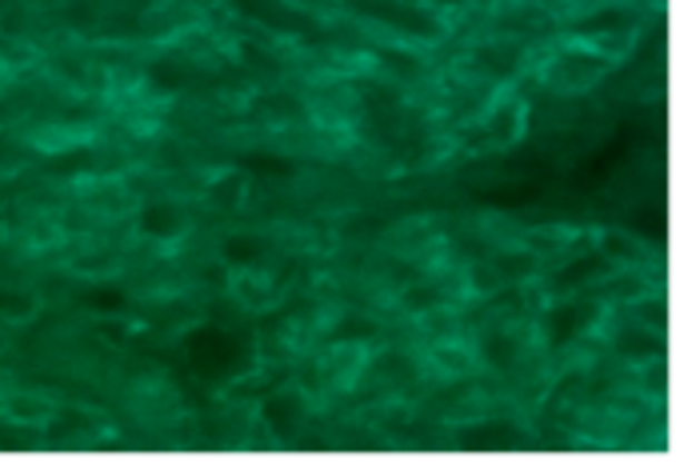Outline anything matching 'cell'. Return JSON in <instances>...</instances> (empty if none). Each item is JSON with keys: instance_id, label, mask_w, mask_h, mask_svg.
<instances>
[{"instance_id": "cell-1", "label": "cell", "mask_w": 684, "mask_h": 468, "mask_svg": "<svg viewBox=\"0 0 684 468\" xmlns=\"http://www.w3.org/2000/svg\"><path fill=\"white\" fill-rule=\"evenodd\" d=\"M185 357H189V369L205 380H228L240 372V360H245V345H240L232 332L217 329V325H200L185 337Z\"/></svg>"}, {"instance_id": "cell-2", "label": "cell", "mask_w": 684, "mask_h": 468, "mask_svg": "<svg viewBox=\"0 0 684 468\" xmlns=\"http://www.w3.org/2000/svg\"><path fill=\"white\" fill-rule=\"evenodd\" d=\"M353 9H357L360 17L388 24L393 32H405V37H417V40H437L440 29H445L428 9L405 4V0H353Z\"/></svg>"}, {"instance_id": "cell-3", "label": "cell", "mask_w": 684, "mask_h": 468, "mask_svg": "<svg viewBox=\"0 0 684 468\" xmlns=\"http://www.w3.org/2000/svg\"><path fill=\"white\" fill-rule=\"evenodd\" d=\"M596 312H601V305L588 297L561 300V305H553V309L545 312V340L553 349H565V345H573L585 329H593Z\"/></svg>"}, {"instance_id": "cell-4", "label": "cell", "mask_w": 684, "mask_h": 468, "mask_svg": "<svg viewBox=\"0 0 684 468\" xmlns=\"http://www.w3.org/2000/svg\"><path fill=\"white\" fill-rule=\"evenodd\" d=\"M608 72V57L593 49H568L553 60L548 69V84L553 89H588L593 80H601Z\"/></svg>"}, {"instance_id": "cell-5", "label": "cell", "mask_w": 684, "mask_h": 468, "mask_svg": "<svg viewBox=\"0 0 684 468\" xmlns=\"http://www.w3.org/2000/svg\"><path fill=\"white\" fill-rule=\"evenodd\" d=\"M533 269H536L533 252H500V257H488L485 265H476L473 285L480 292H493V289H505V285L533 277Z\"/></svg>"}, {"instance_id": "cell-6", "label": "cell", "mask_w": 684, "mask_h": 468, "mask_svg": "<svg viewBox=\"0 0 684 468\" xmlns=\"http://www.w3.org/2000/svg\"><path fill=\"white\" fill-rule=\"evenodd\" d=\"M240 12H248L252 20H260V24H268V29H277V32H313V20L300 17V12L285 9L280 0H232Z\"/></svg>"}, {"instance_id": "cell-7", "label": "cell", "mask_w": 684, "mask_h": 468, "mask_svg": "<svg viewBox=\"0 0 684 468\" xmlns=\"http://www.w3.org/2000/svg\"><path fill=\"white\" fill-rule=\"evenodd\" d=\"M260 417H265V425L277 437H297L300 425H305V400L297 397V392H272V397L260 405Z\"/></svg>"}, {"instance_id": "cell-8", "label": "cell", "mask_w": 684, "mask_h": 468, "mask_svg": "<svg viewBox=\"0 0 684 468\" xmlns=\"http://www.w3.org/2000/svg\"><path fill=\"white\" fill-rule=\"evenodd\" d=\"M521 137V109L516 104H500L485 125H476L473 132V149H500V145H513Z\"/></svg>"}, {"instance_id": "cell-9", "label": "cell", "mask_w": 684, "mask_h": 468, "mask_svg": "<svg viewBox=\"0 0 684 468\" xmlns=\"http://www.w3.org/2000/svg\"><path fill=\"white\" fill-rule=\"evenodd\" d=\"M137 229L149 240H172L185 232V209H177L172 200H152L137 217Z\"/></svg>"}, {"instance_id": "cell-10", "label": "cell", "mask_w": 684, "mask_h": 468, "mask_svg": "<svg viewBox=\"0 0 684 468\" xmlns=\"http://www.w3.org/2000/svg\"><path fill=\"white\" fill-rule=\"evenodd\" d=\"M468 64L488 80H505V77H513L516 64H521V49H516V44H505V40H493V44H480Z\"/></svg>"}, {"instance_id": "cell-11", "label": "cell", "mask_w": 684, "mask_h": 468, "mask_svg": "<svg viewBox=\"0 0 684 468\" xmlns=\"http://www.w3.org/2000/svg\"><path fill=\"white\" fill-rule=\"evenodd\" d=\"M521 440H525V432L516 429L513 420H485V425L460 432L465 449H516Z\"/></svg>"}, {"instance_id": "cell-12", "label": "cell", "mask_w": 684, "mask_h": 468, "mask_svg": "<svg viewBox=\"0 0 684 468\" xmlns=\"http://www.w3.org/2000/svg\"><path fill=\"white\" fill-rule=\"evenodd\" d=\"M608 265H613V260H608L605 252H585V257L568 260L565 269L553 277V285L556 289H581V285H588V280L605 277Z\"/></svg>"}, {"instance_id": "cell-13", "label": "cell", "mask_w": 684, "mask_h": 468, "mask_svg": "<svg viewBox=\"0 0 684 468\" xmlns=\"http://www.w3.org/2000/svg\"><path fill=\"white\" fill-rule=\"evenodd\" d=\"M480 357H485V365H493V369H513L516 360H521V340L505 329H488L485 337H480Z\"/></svg>"}, {"instance_id": "cell-14", "label": "cell", "mask_w": 684, "mask_h": 468, "mask_svg": "<svg viewBox=\"0 0 684 468\" xmlns=\"http://www.w3.org/2000/svg\"><path fill=\"white\" fill-rule=\"evenodd\" d=\"M220 257H225L228 269H257L260 260H265V240L237 232V237H228L225 245H220Z\"/></svg>"}, {"instance_id": "cell-15", "label": "cell", "mask_w": 684, "mask_h": 468, "mask_svg": "<svg viewBox=\"0 0 684 468\" xmlns=\"http://www.w3.org/2000/svg\"><path fill=\"white\" fill-rule=\"evenodd\" d=\"M633 12H625V9H605V12H596V17H588V20H581L576 24V32L581 37H628L633 32Z\"/></svg>"}, {"instance_id": "cell-16", "label": "cell", "mask_w": 684, "mask_h": 468, "mask_svg": "<svg viewBox=\"0 0 684 468\" xmlns=\"http://www.w3.org/2000/svg\"><path fill=\"white\" fill-rule=\"evenodd\" d=\"M616 352L628 360H648L661 352V340H656L648 329H641V325H628V329L616 332Z\"/></svg>"}, {"instance_id": "cell-17", "label": "cell", "mask_w": 684, "mask_h": 468, "mask_svg": "<svg viewBox=\"0 0 684 468\" xmlns=\"http://www.w3.org/2000/svg\"><path fill=\"white\" fill-rule=\"evenodd\" d=\"M237 165L245 172H257V177H293L297 172V160L280 157V152H245Z\"/></svg>"}, {"instance_id": "cell-18", "label": "cell", "mask_w": 684, "mask_h": 468, "mask_svg": "<svg viewBox=\"0 0 684 468\" xmlns=\"http://www.w3.org/2000/svg\"><path fill=\"white\" fill-rule=\"evenodd\" d=\"M40 445V432L29 429V425H17L12 417H0V449H17L29 452Z\"/></svg>"}, {"instance_id": "cell-19", "label": "cell", "mask_w": 684, "mask_h": 468, "mask_svg": "<svg viewBox=\"0 0 684 468\" xmlns=\"http://www.w3.org/2000/svg\"><path fill=\"white\" fill-rule=\"evenodd\" d=\"M209 200L217 209H237L240 200H245V180H240V172H225V177L212 180Z\"/></svg>"}, {"instance_id": "cell-20", "label": "cell", "mask_w": 684, "mask_h": 468, "mask_svg": "<svg viewBox=\"0 0 684 468\" xmlns=\"http://www.w3.org/2000/svg\"><path fill=\"white\" fill-rule=\"evenodd\" d=\"M85 305L97 312H125L129 305V292L120 289V285H97V289L85 292Z\"/></svg>"}, {"instance_id": "cell-21", "label": "cell", "mask_w": 684, "mask_h": 468, "mask_svg": "<svg viewBox=\"0 0 684 468\" xmlns=\"http://www.w3.org/2000/svg\"><path fill=\"white\" fill-rule=\"evenodd\" d=\"M149 80L157 84V89L177 92V89H185V84H189V69H185V64H177V60H157V64H152V72H149Z\"/></svg>"}, {"instance_id": "cell-22", "label": "cell", "mask_w": 684, "mask_h": 468, "mask_svg": "<svg viewBox=\"0 0 684 468\" xmlns=\"http://www.w3.org/2000/svg\"><path fill=\"white\" fill-rule=\"evenodd\" d=\"M641 292H645V280L633 277V272H628V277L608 280V297L613 300H633V297H641Z\"/></svg>"}, {"instance_id": "cell-23", "label": "cell", "mask_w": 684, "mask_h": 468, "mask_svg": "<svg viewBox=\"0 0 684 468\" xmlns=\"http://www.w3.org/2000/svg\"><path fill=\"white\" fill-rule=\"evenodd\" d=\"M373 325H368V320H360V317H345V325H337V329H333V340H348V337H373Z\"/></svg>"}, {"instance_id": "cell-24", "label": "cell", "mask_w": 684, "mask_h": 468, "mask_svg": "<svg viewBox=\"0 0 684 468\" xmlns=\"http://www.w3.org/2000/svg\"><path fill=\"white\" fill-rule=\"evenodd\" d=\"M440 300V292L437 289H428V285H413V289L405 292V305L408 309H433Z\"/></svg>"}, {"instance_id": "cell-25", "label": "cell", "mask_w": 684, "mask_h": 468, "mask_svg": "<svg viewBox=\"0 0 684 468\" xmlns=\"http://www.w3.org/2000/svg\"><path fill=\"white\" fill-rule=\"evenodd\" d=\"M601 252H605L608 260H613V257H633L636 245H633V240H628V237H621V232H608L605 245H601Z\"/></svg>"}, {"instance_id": "cell-26", "label": "cell", "mask_w": 684, "mask_h": 468, "mask_svg": "<svg viewBox=\"0 0 684 468\" xmlns=\"http://www.w3.org/2000/svg\"><path fill=\"white\" fill-rule=\"evenodd\" d=\"M0 312H12V317H29V312H32V297H20V292H0Z\"/></svg>"}, {"instance_id": "cell-27", "label": "cell", "mask_w": 684, "mask_h": 468, "mask_svg": "<svg viewBox=\"0 0 684 468\" xmlns=\"http://www.w3.org/2000/svg\"><path fill=\"white\" fill-rule=\"evenodd\" d=\"M641 232H645V237H653V240L665 237V229H661V217H653V212H641Z\"/></svg>"}, {"instance_id": "cell-28", "label": "cell", "mask_w": 684, "mask_h": 468, "mask_svg": "<svg viewBox=\"0 0 684 468\" xmlns=\"http://www.w3.org/2000/svg\"><path fill=\"white\" fill-rule=\"evenodd\" d=\"M385 60H388V64H393V69L417 72V64H413V57H400V52H385Z\"/></svg>"}]
</instances>
